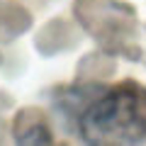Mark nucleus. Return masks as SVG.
Returning <instances> with one entry per match:
<instances>
[{
  "mask_svg": "<svg viewBox=\"0 0 146 146\" xmlns=\"http://www.w3.org/2000/svg\"><path fill=\"white\" fill-rule=\"evenodd\" d=\"M78 131L88 144L146 141V88L124 83L105 90L78 115Z\"/></svg>",
  "mask_w": 146,
  "mask_h": 146,
  "instance_id": "obj_1",
  "label": "nucleus"
}]
</instances>
